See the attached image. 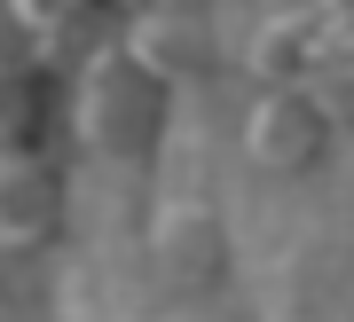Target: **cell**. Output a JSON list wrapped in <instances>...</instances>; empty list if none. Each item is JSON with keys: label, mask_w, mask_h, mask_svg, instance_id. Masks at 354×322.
Segmentation results:
<instances>
[{"label": "cell", "mask_w": 354, "mask_h": 322, "mask_svg": "<svg viewBox=\"0 0 354 322\" xmlns=\"http://www.w3.org/2000/svg\"><path fill=\"white\" fill-rule=\"evenodd\" d=\"M39 95H48V55L0 8V149H24L39 134Z\"/></svg>", "instance_id": "cell-6"}, {"label": "cell", "mask_w": 354, "mask_h": 322, "mask_svg": "<svg viewBox=\"0 0 354 322\" xmlns=\"http://www.w3.org/2000/svg\"><path fill=\"white\" fill-rule=\"evenodd\" d=\"M315 8H323V0H315ZM299 95L323 111V126H330V134H339V126H354V24H323L315 55H307Z\"/></svg>", "instance_id": "cell-8"}, {"label": "cell", "mask_w": 354, "mask_h": 322, "mask_svg": "<svg viewBox=\"0 0 354 322\" xmlns=\"http://www.w3.org/2000/svg\"><path fill=\"white\" fill-rule=\"evenodd\" d=\"M323 16L330 24H354V0H323Z\"/></svg>", "instance_id": "cell-10"}, {"label": "cell", "mask_w": 354, "mask_h": 322, "mask_svg": "<svg viewBox=\"0 0 354 322\" xmlns=\"http://www.w3.org/2000/svg\"><path fill=\"white\" fill-rule=\"evenodd\" d=\"M323 142H330V126L299 87H260L252 95V111H244V165H260V173H307L323 158Z\"/></svg>", "instance_id": "cell-5"}, {"label": "cell", "mask_w": 354, "mask_h": 322, "mask_svg": "<svg viewBox=\"0 0 354 322\" xmlns=\"http://www.w3.org/2000/svg\"><path fill=\"white\" fill-rule=\"evenodd\" d=\"M0 8H8V24H24V32H32V48L48 55V63H64V55H71V39L87 32L95 0H0Z\"/></svg>", "instance_id": "cell-9"}, {"label": "cell", "mask_w": 354, "mask_h": 322, "mask_svg": "<svg viewBox=\"0 0 354 322\" xmlns=\"http://www.w3.org/2000/svg\"><path fill=\"white\" fill-rule=\"evenodd\" d=\"M64 228V173L24 142L0 149V260H24V252L55 244Z\"/></svg>", "instance_id": "cell-4"}, {"label": "cell", "mask_w": 354, "mask_h": 322, "mask_svg": "<svg viewBox=\"0 0 354 322\" xmlns=\"http://www.w3.org/2000/svg\"><path fill=\"white\" fill-rule=\"evenodd\" d=\"M330 16L315 8V0H299V8L268 16V24L252 32V55H244V71H252V87H299L307 79V55H315Z\"/></svg>", "instance_id": "cell-7"}, {"label": "cell", "mask_w": 354, "mask_h": 322, "mask_svg": "<svg viewBox=\"0 0 354 322\" xmlns=\"http://www.w3.org/2000/svg\"><path fill=\"white\" fill-rule=\"evenodd\" d=\"M71 126H79V149H87L95 165H111V173H134V165H150V149H158L165 87L142 71L127 48H118V39H102V48L79 63Z\"/></svg>", "instance_id": "cell-1"}, {"label": "cell", "mask_w": 354, "mask_h": 322, "mask_svg": "<svg viewBox=\"0 0 354 322\" xmlns=\"http://www.w3.org/2000/svg\"><path fill=\"white\" fill-rule=\"evenodd\" d=\"M127 8H134V0H127Z\"/></svg>", "instance_id": "cell-12"}, {"label": "cell", "mask_w": 354, "mask_h": 322, "mask_svg": "<svg viewBox=\"0 0 354 322\" xmlns=\"http://www.w3.org/2000/svg\"><path fill=\"white\" fill-rule=\"evenodd\" d=\"M118 48H127L158 87H181V79H197L205 63H213V8H205V0H134Z\"/></svg>", "instance_id": "cell-2"}, {"label": "cell", "mask_w": 354, "mask_h": 322, "mask_svg": "<svg viewBox=\"0 0 354 322\" xmlns=\"http://www.w3.org/2000/svg\"><path fill=\"white\" fill-rule=\"evenodd\" d=\"M0 322H32V314H24V307H16V299H8V291H0Z\"/></svg>", "instance_id": "cell-11"}, {"label": "cell", "mask_w": 354, "mask_h": 322, "mask_svg": "<svg viewBox=\"0 0 354 322\" xmlns=\"http://www.w3.org/2000/svg\"><path fill=\"white\" fill-rule=\"evenodd\" d=\"M221 260H228L221 212L205 205V197H189V189H174V197L158 205V228H150V267H158V283L174 291V299H197V291L221 283Z\"/></svg>", "instance_id": "cell-3"}]
</instances>
